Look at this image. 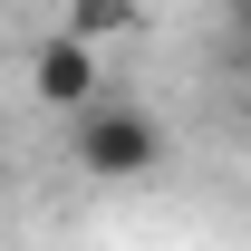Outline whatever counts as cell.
I'll return each instance as SVG.
<instances>
[{
  "mask_svg": "<svg viewBox=\"0 0 251 251\" xmlns=\"http://www.w3.org/2000/svg\"><path fill=\"white\" fill-rule=\"evenodd\" d=\"M232 29H242V39H251V0H232Z\"/></svg>",
  "mask_w": 251,
  "mask_h": 251,
  "instance_id": "obj_4",
  "label": "cell"
},
{
  "mask_svg": "<svg viewBox=\"0 0 251 251\" xmlns=\"http://www.w3.org/2000/svg\"><path fill=\"white\" fill-rule=\"evenodd\" d=\"M77 164H87L97 184H135V174L164 164V135H155L145 106H106V97H97L87 116H77Z\"/></svg>",
  "mask_w": 251,
  "mask_h": 251,
  "instance_id": "obj_1",
  "label": "cell"
},
{
  "mask_svg": "<svg viewBox=\"0 0 251 251\" xmlns=\"http://www.w3.org/2000/svg\"><path fill=\"white\" fill-rule=\"evenodd\" d=\"M242 126H251V87H242Z\"/></svg>",
  "mask_w": 251,
  "mask_h": 251,
  "instance_id": "obj_5",
  "label": "cell"
},
{
  "mask_svg": "<svg viewBox=\"0 0 251 251\" xmlns=\"http://www.w3.org/2000/svg\"><path fill=\"white\" fill-rule=\"evenodd\" d=\"M29 87L49 97V106H77V116H87V106H97V39H77V29L39 39V58H29Z\"/></svg>",
  "mask_w": 251,
  "mask_h": 251,
  "instance_id": "obj_2",
  "label": "cell"
},
{
  "mask_svg": "<svg viewBox=\"0 0 251 251\" xmlns=\"http://www.w3.org/2000/svg\"><path fill=\"white\" fill-rule=\"evenodd\" d=\"M68 29L106 49V39H116V29H135V0H68Z\"/></svg>",
  "mask_w": 251,
  "mask_h": 251,
  "instance_id": "obj_3",
  "label": "cell"
}]
</instances>
